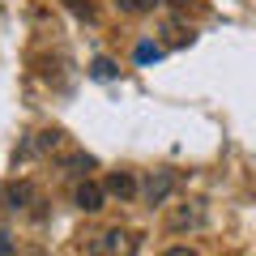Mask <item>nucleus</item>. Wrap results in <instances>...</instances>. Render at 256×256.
<instances>
[{
	"mask_svg": "<svg viewBox=\"0 0 256 256\" xmlns=\"http://www.w3.org/2000/svg\"><path fill=\"white\" fill-rule=\"evenodd\" d=\"M120 9L124 13H150V9H158V0H120Z\"/></svg>",
	"mask_w": 256,
	"mask_h": 256,
	"instance_id": "nucleus-10",
	"label": "nucleus"
},
{
	"mask_svg": "<svg viewBox=\"0 0 256 256\" xmlns=\"http://www.w3.org/2000/svg\"><path fill=\"white\" fill-rule=\"evenodd\" d=\"M102 188H107V196H120V201H132V196H137V180H132V175H124V171H116Z\"/></svg>",
	"mask_w": 256,
	"mask_h": 256,
	"instance_id": "nucleus-6",
	"label": "nucleus"
},
{
	"mask_svg": "<svg viewBox=\"0 0 256 256\" xmlns=\"http://www.w3.org/2000/svg\"><path fill=\"white\" fill-rule=\"evenodd\" d=\"M205 222V205L201 201H188V205H175L166 214V230H196Z\"/></svg>",
	"mask_w": 256,
	"mask_h": 256,
	"instance_id": "nucleus-4",
	"label": "nucleus"
},
{
	"mask_svg": "<svg viewBox=\"0 0 256 256\" xmlns=\"http://www.w3.org/2000/svg\"><path fill=\"white\" fill-rule=\"evenodd\" d=\"M60 146H64L60 128H47V132H38V141H34V150H43V154H47V150H60Z\"/></svg>",
	"mask_w": 256,
	"mask_h": 256,
	"instance_id": "nucleus-8",
	"label": "nucleus"
},
{
	"mask_svg": "<svg viewBox=\"0 0 256 256\" xmlns=\"http://www.w3.org/2000/svg\"><path fill=\"white\" fill-rule=\"evenodd\" d=\"M34 201H38V188H34L30 180H13V184H4V188H0V205H4V210H13V214H26Z\"/></svg>",
	"mask_w": 256,
	"mask_h": 256,
	"instance_id": "nucleus-3",
	"label": "nucleus"
},
{
	"mask_svg": "<svg viewBox=\"0 0 256 256\" xmlns=\"http://www.w3.org/2000/svg\"><path fill=\"white\" fill-rule=\"evenodd\" d=\"M162 256H201V252H192V248H166Z\"/></svg>",
	"mask_w": 256,
	"mask_h": 256,
	"instance_id": "nucleus-14",
	"label": "nucleus"
},
{
	"mask_svg": "<svg viewBox=\"0 0 256 256\" xmlns=\"http://www.w3.org/2000/svg\"><path fill=\"white\" fill-rule=\"evenodd\" d=\"M60 166H64V171H68V175H82V180H86V175L94 171V158L77 150V154H64V158H60Z\"/></svg>",
	"mask_w": 256,
	"mask_h": 256,
	"instance_id": "nucleus-7",
	"label": "nucleus"
},
{
	"mask_svg": "<svg viewBox=\"0 0 256 256\" xmlns=\"http://www.w3.org/2000/svg\"><path fill=\"white\" fill-rule=\"evenodd\" d=\"M137 248H141V235H137V230L111 226V230H102V235L90 244V252H94V256H137Z\"/></svg>",
	"mask_w": 256,
	"mask_h": 256,
	"instance_id": "nucleus-1",
	"label": "nucleus"
},
{
	"mask_svg": "<svg viewBox=\"0 0 256 256\" xmlns=\"http://www.w3.org/2000/svg\"><path fill=\"white\" fill-rule=\"evenodd\" d=\"M137 60H141V64L158 60V47H154V43H141V47H137Z\"/></svg>",
	"mask_w": 256,
	"mask_h": 256,
	"instance_id": "nucleus-11",
	"label": "nucleus"
},
{
	"mask_svg": "<svg viewBox=\"0 0 256 256\" xmlns=\"http://www.w3.org/2000/svg\"><path fill=\"white\" fill-rule=\"evenodd\" d=\"M64 4H68V9H73L77 18H86V22H94V18H98V4H94V0H64Z\"/></svg>",
	"mask_w": 256,
	"mask_h": 256,
	"instance_id": "nucleus-9",
	"label": "nucleus"
},
{
	"mask_svg": "<svg viewBox=\"0 0 256 256\" xmlns=\"http://www.w3.org/2000/svg\"><path fill=\"white\" fill-rule=\"evenodd\" d=\"M175 188H180V175L175 171H150L146 184H141V196H146L150 205H166Z\"/></svg>",
	"mask_w": 256,
	"mask_h": 256,
	"instance_id": "nucleus-2",
	"label": "nucleus"
},
{
	"mask_svg": "<svg viewBox=\"0 0 256 256\" xmlns=\"http://www.w3.org/2000/svg\"><path fill=\"white\" fill-rule=\"evenodd\" d=\"M94 77H116V64L111 60H94Z\"/></svg>",
	"mask_w": 256,
	"mask_h": 256,
	"instance_id": "nucleus-12",
	"label": "nucleus"
},
{
	"mask_svg": "<svg viewBox=\"0 0 256 256\" xmlns=\"http://www.w3.org/2000/svg\"><path fill=\"white\" fill-rule=\"evenodd\" d=\"M73 201H77V210L98 214L102 201H107V188H102V184H94V180H82V184H77V192H73Z\"/></svg>",
	"mask_w": 256,
	"mask_h": 256,
	"instance_id": "nucleus-5",
	"label": "nucleus"
},
{
	"mask_svg": "<svg viewBox=\"0 0 256 256\" xmlns=\"http://www.w3.org/2000/svg\"><path fill=\"white\" fill-rule=\"evenodd\" d=\"M0 256H13V239L4 235V230H0Z\"/></svg>",
	"mask_w": 256,
	"mask_h": 256,
	"instance_id": "nucleus-13",
	"label": "nucleus"
}]
</instances>
